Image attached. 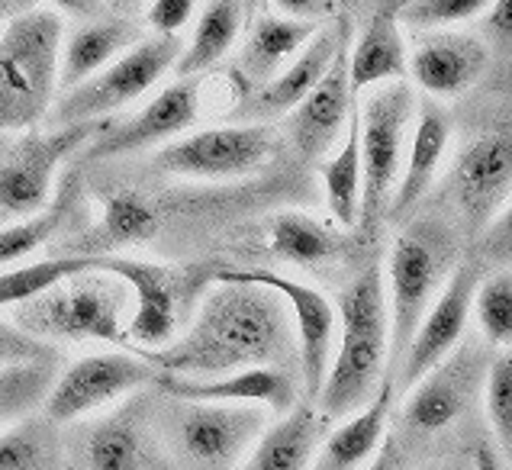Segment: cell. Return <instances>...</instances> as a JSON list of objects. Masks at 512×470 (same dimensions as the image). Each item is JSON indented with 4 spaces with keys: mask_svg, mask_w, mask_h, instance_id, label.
Wrapping results in <instances>:
<instances>
[{
    "mask_svg": "<svg viewBox=\"0 0 512 470\" xmlns=\"http://www.w3.org/2000/svg\"><path fill=\"white\" fill-rule=\"evenodd\" d=\"M393 400H397V384L390 377L368 406L323 435L310 470H368L387 442Z\"/></svg>",
    "mask_w": 512,
    "mask_h": 470,
    "instance_id": "24",
    "label": "cell"
},
{
    "mask_svg": "<svg viewBox=\"0 0 512 470\" xmlns=\"http://www.w3.org/2000/svg\"><path fill=\"white\" fill-rule=\"evenodd\" d=\"M248 23L242 0H207L200 10V20L190 42L184 46L178 65L181 78H197L203 71H210L229 55V49L236 46V39L242 33V26Z\"/></svg>",
    "mask_w": 512,
    "mask_h": 470,
    "instance_id": "31",
    "label": "cell"
},
{
    "mask_svg": "<svg viewBox=\"0 0 512 470\" xmlns=\"http://www.w3.org/2000/svg\"><path fill=\"white\" fill-rule=\"evenodd\" d=\"M281 10V17H294L306 23H319L332 17V0H271Z\"/></svg>",
    "mask_w": 512,
    "mask_h": 470,
    "instance_id": "43",
    "label": "cell"
},
{
    "mask_svg": "<svg viewBox=\"0 0 512 470\" xmlns=\"http://www.w3.org/2000/svg\"><path fill=\"white\" fill-rule=\"evenodd\" d=\"M406 75L409 52L403 36V0H387L371 13L351 49V91L358 97L374 87L406 81Z\"/></svg>",
    "mask_w": 512,
    "mask_h": 470,
    "instance_id": "23",
    "label": "cell"
},
{
    "mask_svg": "<svg viewBox=\"0 0 512 470\" xmlns=\"http://www.w3.org/2000/svg\"><path fill=\"white\" fill-rule=\"evenodd\" d=\"M65 203L58 200L52 207H46L36 216L17 219L0 229V271H7L10 264L26 261L33 252H39L42 245H49L55 239V232L65 223Z\"/></svg>",
    "mask_w": 512,
    "mask_h": 470,
    "instance_id": "37",
    "label": "cell"
},
{
    "mask_svg": "<svg viewBox=\"0 0 512 470\" xmlns=\"http://www.w3.org/2000/svg\"><path fill=\"white\" fill-rule=\"evenodd\" d=\"M339 235L306 213H281L271 223V252L287 264L316 268L339 255Z\"/></svg>",
    "mask_w": 512,
    "mask_h": 470,
    "instance_id": "32",
    "label": "cell"
},
{
    "mask_svg": "<svg viewBox=\"0 0 512 470\" xmlns=\"http://www.w3.org/2000/svg\"><path fill=\"white\" fill-rule=\"evenodd\" d=\"M145 39V29L133 17H100L75 26L62 42V71L58 91H75L87 78L100 75L116 58Z\"/></svg>",
    "mask_w": 512,
    "mask_h": 470,
    "instance_id": "25",
    "label": "cell"
},
{
    "mask_svg": "<svg viewBox=\"0 0 512 470\" xmlns=\"http://www.w3.org/2000/svg\"><path fill=\"white\" fill-rule=\"evenodd\" d=\"M181 52H184L181 36H145L139 46L120 55L100 75L87 78L75 91L62 94V100L46 116L49 129L107 123V116L120 113L145 91H152L178 65Z\"/></svg>",
    "mask_w": 512,
    "mask_h": 470,
    "instance_id": "8",
    "label": "cell"
},
{
    "mask_svg": "<svg viewBox=\"0 0 512 470\" xmlns=\"http://www.w3.org/2000/svg\"><path fill=\"white\" fill-rule=\"evenodd\" d=\"M55 361H23L0 367V429L23 422L42 409L55 384Z\"/></svg>",
    "mask_w": 512,
    "mask_h": 470,
    "instance_id": "33",
    "label": "cell"
},
{
    "mask_svg": "<svg viewBox=\"0 0 512 470\" xmlns=\"http://www.w3.org/2000/svg\"><path fill=\"white\" fill-rule=\"evenodd\" d=\"M33 7H42V0H0V29H4L13 17H20V13L33 10Z\"/></svg>",
    "mask_w": 512,
    "mask_h": 470,
    "instance_id": "46",
    "label": "cell"
},
{
    "mask_svg": "<svg viewBox=\"0 0 512 470\" xmlns=\"http://www.w3.org/2000/svg\"><path fill=\"white\" fill-rule=\"evenodd\" d=\"M136 355L165 377L210 380L252 367L297 364V332L287 303L274 290L210 281L178 339Z\"/></svg>",
    "mask_w": 512,
    "mask_h": 470,
    "instance_id": "1",
    "label": "cell"
},
{
    "mask_svg": "<svg viewBox=\"0 0 512 470\" xmlns=\"http://www.w3.org/2000/svg\"><path fill=\"white\" fill-rule=\"evenodd\" d=\"M58 351L46 342L26 335L13 319H0V367L23 361H55Z\"/></svg>",
    "mask_w": 512,
    "mask_h": 470,
    "instance_id": "40",
    "label": "cell"
},
{
    "mask_svg": "<svg viewBox=\"0 0 512 470\" xmlns=\"http://www.w3.org/2000/svg\"><path fill=\"white\" fill-rule=\"evenodd\" d=\"M213 281L268 287L287 303L290 319H294V332H297L300 387L306 400L313 403L319 390H323L335 339H339V310H335V303L319 287L303 284L297 277L271 271V268H223L213 274Z\"/></svg>",
    "mask_w": 512,
    "mask_h": 470,
    "instance_id": "12",
    "label": "cell"
},
{
    "mask_svg": "<svg viewBox=\"0 0 512 470\" xmlns=\"http://www.w3.org/2000/svg\"><path fill=\"white\" fill-rule=\"evenodd\" d=\"M487 371H480V351L471 342H461V348L442 361L432 374H426L416 387L406 390L403 419L413 432L432 435L455 425L467 403L474 400L477 390H484Z\"/></svg>",
    "mask_w": 512,
    "mask_h": 470,
    "instance_id": "18",
    "label": "cell"
},
{
    "mask_svg": "<svg viewBox=\"0 0 512 470\" xmlns=\"http://www.w3.org/2000/svg\"><path fill=\"white\" fill-rule=\"evenodd\" d=\"M316 33H319L316 23L277 17V13H258L236 58V75L245 81L248 91H258L274 75H281Z\"/></svg>",
    "mask_w": 512,
    "mask_h": 470,
    "instance_id": "26",
    "label": "cell"
},
{
    "mask_svg": "<svg viewBox=\"0 0 512 470\" xmlns=\"http://www.w3.org/2000/svg\"><path fill=\"white\" fill-rule=\"evenodd\" d=\"M155 422L168 454L187 470H239L268 429V409L165 396L155 406Z\"/></svg>",
    "mask_w": 512,
    "mask_h": 470,
    "instance_id": "6",
    "label": "cell"
},
{
    "mask_svg": "<svg viewBox=\"0 0 512 470\" xmlns=\"http://www.w3.org/2000/svg\"><path fill=\"white\" fill-rule=\"evenodd\" d=\"M490 49L471 33H432L409 55V75L426 94L458 97L484 78Z\"/></svg>",
    "mask_w": 512,
    "mask_h": 470,
    "instance_id": "22",
    "label": "cell"
},
{
    "mask_svg": "<svg viewBox=\"0 0 512 470\" xmlns=\"http://www.w3.org/2000/svg\"><path fill=\"white\" fill-rule=\"evenodd\" d=\"M339 339L323 390L313 400L326 422H342L368 406L390 371V306L384 268L371 264L339 293Z\"/></svg>",
    "mask_w": 512,
    "mask_h": 470,
    "instance_id": "2",
    "label": "cell"
},
{
    "mask_svg": "<svg viewBox=\"0 0 512 470\" xmlns=\"http://www.w3.org/2000/svg\"><path fill=\"white\" fill-rule=\"evenodd\" d=\"M81 271H91V258L84 255H58L33 264H17V268L0 271V310H13L29 300L42 297L55 284L68 281Z\"/></svg>",
    "mask_w": 512,
    "mask_h": 470,
    "instance_id": "34",
    "label": "cell"
},
{
    "mask_svg": "<svg viewBox=\"0 0 512 470\" xmlns=\"http://www.w3.org/2000/svg\"><path fill=\"white\" fill-rule=\"evenodd\" d=\"M451 145V123L442 113V107L426 104L419 110L413 132H409V149H406V161L400 171L397 190L390 197V213L403 216L429 197V190L435 184V174L442 168V158Z\"/></svg>",
    "mask_w": 512,
    "mask_h": 470,
    "instance_id": "28",
    "label": "cell"
},
{
    "mask_svg": "<svg viewBox=\"0 0 512 470\" xmlns=\"http://www.w3.org/2000/svg\"><path fill=\"white\" fill-rule=\"evenodd\" d=\"M197 116H200V84L194 78H181L178 84H168L162 94H155L136 116L100 132L94 155L116 158V155L155 149V145H168L194 126Z\"/></svg>",
    "mask_w": 512,
    "mask_h": 470,
    "instance_id": "20",
    "label": "cell"
},
{
    "mask_svg": "<svg viewBox=\"0 0 512 470\" xmlns=\"http://www.w3.org/2000/svg\"><path fill=\"white\" fill-rule=\"evenodd\" d=\"M145 7V0H107V10H116V17H133Z\"/></svg>",
    "mask_w": 512,
    "mask_h": 470,
    "instance_id": "48",
    "label": "cell"
},
{
    "mask_svg": "<svg viewBox=\"0 0 512 470\" xmlns=\"http://www.w3.org/2000/svg\"><path fill=\"white\" fill-rule=\"evenodd\" d=\"M493 0H409L403 4V26L442 29L464 20H474L490 10Z\"/></svg>",
    "mask_w": 512,
    "mask_h": 470,
    "instance_id": "39",
    "label": "cell"
},
{
    "mask_svg": "<svg viewBox=\"0 0 512 470\" xmlns=\"http://www.w3.org/2000/svg\"><path fill=\"white\" fill-rule=\"evenodd\" d=\"M194 10L197 0H152L145 23L155 29V36H178L194 17Z\"/></svg>",
    "mask_w": 512,
    "mask_h": 470,
    "instance_id": "41",
    "label": "cell"
},
{
    "mask_svg": "<svg viewBox=\"0 0 512 470\" xmlns=\"http://www.w3.org/2000/svg\"><path fill=\"white\" fill-rule=\"evenodd\" d=\"M274 155V132L265 123L213 126L162 145L155 165L194 181H229L261 171Z\"/></svg>",
    "mask_w": 512,
    "mask_h": 470,
    "instance_id": "14",
    "label": "cell"
},
{
    "mask_svg": "<svg viewBox=\"0 0 512 470\" xmlns=\"http://www.w3.org/2000/svg\"><path fill=\"white\" fill-rule=\"evenodd\" d=\"M155 384L158 371L136 351H97L55 374V384L42 403V416L49 425H75Z\"/></svg>",
    "mask_w": 512,
    "mask_h": 470,
    "instance_id": "11",
    "label": "cell"
},
{
    "mask_svg": "<svg viewBox=\"0 0 512 470\" xmlns=\"http://www.w3.org/2000/svg\"><path fill=\"white\" fill-rule=\"evenodd\" d=\"M480 277L484 274H480L477 261H464L461 268H455L451 281L432 303V310L419 322L413 342H409L397 374H393V384L400 390L416 387L422 377L432 374L438 364L448 361L461 348L467 326H471L474 293H477Z\"/></svg>",
    "mask_w": 512,
    "mask_h": 470,
    "instance_id": "16",
    "label": "cell"
},
{
    "mask_svg": "<svg viewBox=\"0 0 512 470\" xmlns=\"http://www.w3.org/2000/svg\"><path fill=\"white\" fill-rule=\"evenodd\" d=\"M158 226V216L152 203L136 190H113L100 207L97 223L84 232L78 242L75 255L84 258H100V255H116L123 248H133L145 242Z\"/></svg>",
    "mask_w": 512,
    "mask_h": 470,
    "instance_id": "29",
    "label": "cell"
},
{
    "mask_svg": "<svg viewBox=\"0 0 512 470\" xmlns=\"http://www.w3.org/2000/svg\"><path fill=\"white\" fill-rule=\"evenodd\" d=\"M448 200L471 232H484L512 200V126L487 129L458 152Z\"/></svg>",
    "mask_w": 512,
    "mask_h": 470,
    "instance_id": "15",
    "label": "cell"
},
{
    "mask_svg": "<svg viewBox=\"0 0 512 470\" xmlns=\"http://www.w3.org/2000/svg\"><path fill=\"white\" fill-rule=\"evenodd\" d=\"M242 7H245V17L252 20V17H258V10H261V0H242Z\"/></svg>",
    "mask_w": 512,
    "mask_h": 470,
    "instance_id": "49",
    "label": "cell"
},
{
    "mask_svg": "<svg viewBox=\"0 0 512 470\" xmlns=\"http://www.w3.org/2000/svg\"><path fill=\"white\" fill-rule=\"evenodd\" d=\"M484 409H487V422H490L496 445L506 451V458H512V348L500 351V355L487 364Z\"/></svg>",
    "mask_w": 512,
    "mask_h": 470,
    "instance_id": "38",
    "label": "cell"
},
{
    "mask_svg": "<svg viewBox=\"0 0 512 470\" xmlns=\"http://www.w3.org/2000/svg\"><path fill=\"white\" fill-rule=\"evenodd\" d=\"M458 245L451 229L442 219L422 216L409 223L390 245V255L384 264V284H387V306H390V371L406 355L409 342L426 319L438 293L455 274Z\"/></svg>",
    "mask_w": 512,
    "mask_h": 470,
    "instance_id": "4",
    "label": "cell"
},
{
    "mask_svg": "<svg viewBox=\"0 0 512 470\" xmlns=\"http://www.w3.org/2000/svg\"><path fill=\"white\" fill-rule=\"evenodd\" d=\"M351 33L342 39L326 78L319 81L303 104L287 116L290 142L303 158H326L345 139L351 113L358 110V97L351 91Z\"/></svg>",
    "mask_w": 512,
    "mask_h": 470,
    "instance_id": "17",
    "label": "cell"
},
{
    "mask_svg": "<svg viewBox=\"0 0 512 470\" xmlns=\"http://www.w3.org/2000/svg\"><path fill=\"white\" fill-rule=\"evenodd\" d=\"M480 248H484V258L500 264V268L512 264V200L500 210V216L480 232Z\"/></svg>",
    "mask_w": 512,
    "mask_h": 470,
    "instance_id": "42",
    "label": "cell"
},
{
    "mask_svg": "<svg viewBox=\"0 0 512 470\" xmlns=\"http://www.w3.org/2000/svg\"><path fill=\"white\" fill-rule=\"evenodd\" d=\"M129 290L104 271H81L42 297L13 306V322L46 345H120L126 348Z\"/></svg>",
    "mask_w": 512,
    "mask_h": 470,
    "instance_id": "5",
    "label": "cell"
},
{
    "mask_svg": "<svg viewBox=\"0 0 512 470\" xmlns=\"http://www.w3.org/2000/svg\"><path fill=\"white\" fill-rule=\"evenodd\" d=\"M42 4H52L58 10L71 13V17H81L84 23L107 17V0H42Z\"/></svg>",
    "mask_w": 512,
    "mask_h": 470,
    "instance_id": "45",
    "label": "cell"
},
{
    "mask_svg": "<svg viewBox=\"0 0 512 470\" xmlns=\"http://www.w3.org/2000/svg\"><path fill=\"white\" fill-rule=\"evenodd\" d=\"M65 23L33 7L0 29V132H26L46 120L58 94Z\"/></svg>",
    "mask_w": 512,
    "mask_h": 470,
    "instance_id": "3",
    "label": "cell"
},
{
    "mask_svg": "<svg viewBox=\"0 0 512 470\" xmlns=\"http://www.w3.org/2000/svg\"><path fill=\"white\" fill-rule=\"evenodd\" d=\"M326 425L329 422L310 400L297 403L268 425L239 470H310Z\"/></svg>",
    "mask_w": 512,
    "mask_h": 470,
    "instance_id": "27",
    "label": "cell"
},
{
    "mask_svg": "<svg viewBox=\"0 0 512 470\" xmlns=\"http://www.w3.org/2000/svg\"><path fill=\"white\" fill-rule=\"evenodd\" d=\"M107 123H81L49 132H26L0 158V213L13 219L36 216L49 207L55 174L84 142L97 139Z\"/></svg>",
    "mask_w": 512,
    "mask_h": 470,
    "instance_id": "13",
    "label": "cell"
},
{
    "mask_svg": "<svg viewBox=\"0 0 512 470\" xmlns=\"http://www.w3.org/2000/svg\"><path fill=\"white\" fill-rule=\"evenodd\" d=\"M71 464L75 470H171L149 390L126 396L110 413L81 425L71 442Z\"/></svg>",
    "mask_w": 512,
    "mask_h": 470,
    "instance_id": "10",
    "label": "cell"
},
{
    "mask_svg": "<svg viewBox=\"0 0 512 470\" xmlns=\"http://www.w3.org/2000/svg\"><path fill=\"white\" fill-rule=\"evenodd\" d=\"M474 470H506V467L500 461V454H496L490 445H480L474 451Z\"/></svg>",
    "mask_w": 512,
    "mask_h": 470,
    "instance_id": "47",
    "label": "cell"
},
{
    "mask_svg": "<svg viewBox=\"0 0 512 470\" xmlns=\"http://www.w3.org/2000/svg\"><path fill=\"white\" fill-rule=\"evenodd\" d=\"M94 271L113 274L129 290L126 351L168 348L187 329L200 303V281L187 268L129 255L91 258Z\"/></svg>",
    "mask_w": 512,
    "mask_h": 470,
    "instance_id": "7",
    "label": "cell"
},
{
    "mask_svg": "<svg viewBox=\"0 0 512 470\" xmlns=\"http://www.w3.org/2000/svg\"><path fill=\"white\" fill-rule=\"evenodd\" d=\"M471 319L477 326V339H484L496 351L512 348V264L480 277Z\"/></svg>",
    "mask_w": 512,
    "mask_h": 470,
    "instance_id": "35",
    "label": "cell"
},
{
    "mask_svg": "<svg viewBox=\"0 0 512 470\" xmlns=\"http://www.w3.org/2000/svg\"><path fill=\"white\" fill-rule=\"evenodd\" d=\"M158 393L171 400H203V403H252L265 406L268 413L284 416L297 403H303L300 371L297 367H252L226 377L190 380V377H165L158 374Z\"/></svg>",
    "mask_w": 512,
    "mask_h": 470,
    "instance_id": "19",
    "label": "cell"
},
{
    "mask_svg": "<svg viewBox=\"0 0 512 470\" xmlns=\"http://www.w3.org/2000/svg\"><path fill=\"white\" fill-rule=\"evenodd\" d=\"M319 178H323V194H326L332 223L342 229H355L361 223V190H364L358 110L351 113L345 139L335 145V152L319 165Z\"/></svg>",
    "mask_w": 512,
    "mask_h": 470,
    "instance_id": "30",
    "label": "cell"
},
{
    "mask_svg": "<svg viewBox=\"0 0 512 470\" xmlns=\"http://www.w3.org/2000/svg\"><path fill=\"white\" fill-rule=\"evenodd\" d=\"M487 33L503 46H512V0H493L487 10Z\"/></svg>",
    "mask_w": 512,
    "mask_h": 470,
    "instance_id": "44",
    "label": "cell"
},
{
    "mask_svg": "<svg viewBox=\"0 0 512 470\" xmlns=\"http://www.w3.org/2000/svg\"><path fill=\"white\" fill-rule=\"evenodd\" d=\"M413 87L406 81L374 87L364 97L358 110L361 123V229H371L384 210L390 207V197L397 190L406 149H409V123H413Z\"/></svg>",
    "mask_w": 512,
    "mask_h": 470,
    "instance_id": "9",
    "label": "cell"
},
{
    "mask_svg": "<svg viewBox=\"0 0 512 470\" xmlns=\"http://www.w3.org/2000/svg\"><path fill=\"white\" fill-rule=\"evenodd\" d=\"M0 470H62L49 422H17L0 429Z\"/></svg>",
    "mask_w": 512,
    "mask_h": 470,
    "instance_id": "36",
    "label": "cell"
},
{
    "mask_svg": "<svg viewBox=\"0 0 512 470\" xmlns=\"http://www.w3.org/2000/svg\"><path fill=\"white\" fill-rule=\"evenodd\" d=\"M348 29H351L348 17H339L335 26L319 29L281 75H274L265 87L248 94L245 116H252V120H281V116L294 113L306 100V94L326 78V71L332 65L335 52H339L342 39L348 36Z\"/></svg>",
    "mask_w": 512,
    "mask_h": 470,
    "instance_id": "21",
    "label": "cell"
}]
</instances>
